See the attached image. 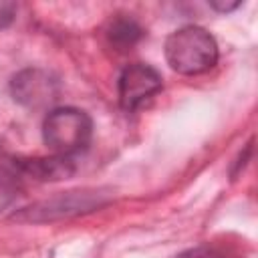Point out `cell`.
Returning a JSON list of instances; mask_svg holds the SVG:
<instances>
[{"mask_svg": "<svg viewBox=\"0 0 258 258\" xmlns=\"http://www.w3.org/2000/svg\"><path fill=\"white\" fill-rule=\"evenodd\" d=\"M16 198V185L12 183V179L0 175V212L6 210Z\"/></svg>", "mask_w": 258, "mask_h": 258, "instance_id": "obj_8", "label": "cell"}, {"mask_svg": "<svg viewBox=\"0 0 258 258\" xmlns=\"http://www.w3.org/2000/svg\"><path fill=\"white\" fill-rule=\"evenodd\" d=\"M240 4H242L240 0H236V2H218V0H212V2H210V6H212L214 10H218V12H230V10H236Z\"/></svg>", "mask_w": 258, "mask_h": 258, "instance_id": "obj_10", "label": "cell"}, {"mask_svg": "<svg viewBox=\"0 0 258 258\" xmlns=\"http://www.w3.org/2000/svg\"><path fill=\"white\" fill-rule=\"evenodd\" d=\"M163 87L161 75L145 64V62H133L123 69L117 91H119V103L125 111H135L145 101H149L153 95H157Z\"/></svg>", "mask_w": 258, "mask_h": 258, "instance_id": "obj_4", "label": "cell"}, {"mask_svg": "<svg viewBox=\"0 0 258 258\" xmlns=\"http://www.w3.org/2000/svg\"><path fill=\"white\" fill-rule=\"evenodd\" d=\"M93 121L77 107L52 109L42 121L44 145L58 157H71L85 151L91 143Z\"/></svg>", "mask_w": 258, "mask_h": 258, "instance_id": "obj_2", "label": "cell"}, {"mask_svg": "<svg viewBox=\"0 0 258 258\" xmlns=\"http://www.w3.org/2000/svg\"><path fill=\"white\" fill-rule=\"evenodd\" d=\"M107 36H109V42L111 44H115L119 48H127V46H133L143 36V30H141V26L133 18L119 16V18H115L109 24Z\"/></svg>", "mask_w": 258, "mask_h": 258, "instance_id": "obj_7", "label": "cell"}, {"mask_svg": "<svg viewBox=\"0 0 258 258\" xmlns=\"http://www.w3.org/2000/svg\"><path fill=\"white\" fill-rule=\"evenodd\" d=\"M16 16V4L8 0H0V30L10 26Z\"/></svg>", "mask_w": 258, "mask_h": 258, "instance_id": "obj_9", "label": "cell"}, {"mask_svg": "<svg viewBox=\"0 0 258 258\" xmlns=\"http://www.w3.org/2000/svg\"><path fill=\"white\" fill-rule=\"evenodd\" d=\"M105 202H107L105 194H101L97 189L69 191V194H60L52 200L38 202L30 208H24L20 214H14L12 220H18V222H50V220H58V218H67V216H75V214L93 212L99 206H103Z\"/></svg>", "mask_w": 258, "mask_h": 258, "instance_id": "obj_3", "label": "cell"}, {"mask_svg": "<svg viewBox=\"0 0 258 258\" xmlns=\"http://www.w3.org/2000/svg\"><path fill=\"white\" fill-rule=\"evenodd\" d=\"M218 42L202 26H183L165 40V60L179 75H202L218 62Z\"/></svg>", "mask_w": 258, "mask_h": 258, "instance_id": "obj_1", "label": "cell"}, {"mask_svg": "<svg viewBox=\"0 0 258 258\" xmlns=\"http://www.w3.org/2000/svg\"><path fill=\"white\" fill-rule=\"evenodd\" d=\"M20 169L36 179H62L75 173V165L69 157H34L26 161H18Z\"/></svg>", "mask_w": 258, "mask_h": 258, "instance_id": "obj_6", "label": "cell"}, {"mask_svg": "<svg viewBox=\"0 0 258 258\" xmlns=\"http://www.w3.org/2000/svg\"><path fill=\"white\" fill-rule=\"evenodd\" d=\"M179 258H216V256L212 252H208V250H191V252H187V254H183Z\"/></svg>", "mask_w": 258, "mask_h": 258, "instance_id": "obj_11", "label": "cell"}, {"mask_svg": "<svg viewBox=\"0 0 258 258\" xmlns=\"http://www.w3.org/2000/svg\"><path fill=\"white\" fill-rule=\"evenodd\" d=\"M10 93L16 103L24 107H44L56 99V81L42 69H24L16 73L10 81Z\"/></svg>", "mask_w": 258, "mask_h": 258, "instance_id": "obj_5", "label": "cell"}]
</instances>
